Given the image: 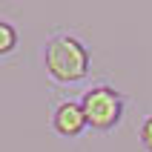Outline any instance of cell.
<instances>
[{
    "mask_svg": "<svg viewBox=\"0 0 152 152\" xmlns=\"http://www.w3.org/2000/svg\"><path fill=\"white\" fill-rule=\"evenodd\" d=\"M89 49L69 32H55L43 43V69L52 83L72 86L89 75Z\"/></svg>",
    "mask_w": 152,
    "mask_h": 152,
    "instance_id": "1",
    "label": "cell"
},
{
    "mask_svg": "<svg viewBox=\"0 0 152 152\" xmlns=\"http://www.w3.org/2000/svg\"><path fill=\"white\" fill-rule=\"evenodd\" d=\"M52 129L58 132L60 138H77L89 129V121H86V112L80 106V101H60L55 109H52Z\"/></svg>",
    "mask_w": 152,
    "mask_h": 152,
    "instance_id": "3",
    "label": "cell"
},
{
    "mask_svg": "<svg viewBox=\"0 0 152 152\" xmlns=\"http://www.w3.org/2000/svg\"><path fill=\"white\" fill-rule=\"evenodd\" d=\"M80 106L86 112V121H89V129L95 132H112L115 126H121L124 121V109H126V101L124 95L109 83H92L80 95Z\"/></svg>",
    "mask_w": 152,
    "mask_h": 152,
    "instance_id": "2",
    "label": "cell"
},
{
    "mask_svg": "<svg viewBox=\"0 0 152 152\" xmlns=\"http://www.w3.org/2000/svg\"><path fill=\"white\" fill-rule=\"evenodd\" d=\"M138 141H141V146H144L146 152H152V115H146V118L141 121V126H138Z\"/></svg>",
    "mask_w": 152,
    "mask_h": 152,
    "instance_id": "5",
    "label": "cell"
},
{
    "mask_svg": "<svg viewBox=\"0 0 152 152\" xmlns=\"http://www.w3.org/2000/svg\"><path fill=\"white\" fill-rule=\"evenodd\" d=\"M17 46V29L12 20L6 17H0V55H9V52H15Z\"/></svg>",
    "mask_w": 152,
    "mask_h": 152,
    "instance_id": "4",
    "label": "cell"
}]
</instances>
